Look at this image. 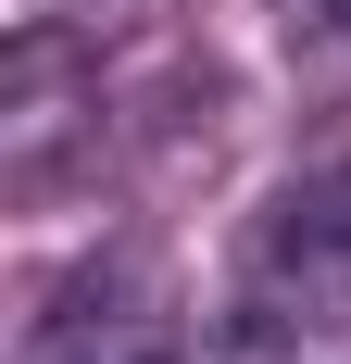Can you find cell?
<instances>
[{
    "label": "cell",
    "instance_id": "cell-2",
    "mask_svg": "<svg viewBox=\"0 0 351 364\" xmlns=\"http://www.w3.org/2000/svg\"><path fill=\"white\" fill-rule=\"evenodd\" d=\"M176 352H188V339H176L163 264H88V277L26 327L13 364H176Z\"/></svg>",
    "mask_w": 351,
    "mask_h": 364
},
{
    "label": "cell",
    "instance_id": "cell-1",
    "mask_svg": "<svg viewBox=\"0 0 351 364\" xmlns=\"http://www.w3.org/2000/svg\"><path fill=\"white\" fill-rule=\"evenodd\" d=\"M239 339H264V352H288V364L351 352V164L339 176H301L276 214L251 226Z\"/></svg>",
    "mask_w": 351,
    "mask_h": 364
}]
</instances>
